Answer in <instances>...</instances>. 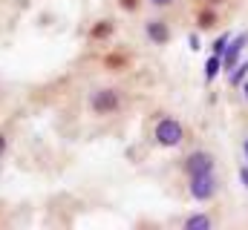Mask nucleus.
<instances>
[{
  "label": "nucleus",
  "mask_w": 248,
  "mask_h": 230,
  "mask_svg": "<svg viewBox=\"0 0 248 230\" xmlns=\"http://www.w3.org/2000/svg\"><path fill=\"white\" fill-rule=\"evenodd\" d=\"M187 43H190V49H193V52L199 49V38H196V35H190V38H187Z\"/></svg>",
  "instance_id": "16"
},
{
  "label": "nucleus",
  "mask_w": 248,
  "mask_h": 230,
  "mask_svg": "<svg viewBox=\"0 0 248 230\" xmlns=\"http://www.w3.org/2000/svg\"><path fill=\"white\" fill-rule=\"evenodd\" d=\"M240 89H243V98H246V101H248V78H246V81H243V84H240Z\"/></svg>",
  "instance_id": "18"
},
{
  "label": "nucleus",
  "mask_w": 248,
  "mask_h": 230,
  "mask_svg": "<svg viewBox=\"0 0 248 230\" xmlns=\"http://www.w3.org/2000/svg\"><path fill=\"white\" fill-rule=\"evenodd\" d=\"M246 78H248V60L246 63H240V66H234V69L228 72V84H231V86H240Z\"/></svg>",
  "instance_id": "9"
},
{
  "label": "nucleus",
  "mask_w": 248,
  "mask_h": 230,
  "mask_svg": "<svg viewBox=\"0 0 248 230\" xmlns=\"http://www.w3.org/2000/svg\"><path fill=\"white\" fill-rule=\"evenodd\" d=\"M153 138H156V144L159 147H168V150H173V147H179L182 141H185V127L176 121V118H159L156 121V127H153Z\"/></svg>",
  "instance_id": "1"
},
{
  "label": "nucleus",
  "mask_w": 248,
  "mask_h": 230,
  "mask_svg": "<svg viewBox=\"0 0 248 230\" xmlns=\"http://www.w3.org/2000/svg\"><path fill=\"white\" fill-rule=\"evenodd\" d=\"M144 35H147V41H150L153 46H165V43L170 41V29H168L165 20H147V23H144Z\"/></svg>",
  "instance_id": "6"
},
{
  "label": "nucleus",
  "mask_w": 248,
  "mask_h": 230,
  "mask_svg": "<svg viewBox=\"0 0 248 230\" xmlns=\"http://www.w3.org/2000/svg\"><path fill=\"white\" fill-rule=\"evenodd\" d=\"M150 6H156V9H168V6H173L176 0H147Z\"/></svg>",
  "instance_id": "14"
},
{
  "label": "nucleus",
  "mask_w": 248,
  "mask_h": 230,
  "mask_svg": "<svg viewBox=\"0 0 248 230\" xmlns=\"http://www.w3.org/2000/svg\"><path fill=\"white\" fill-rule=\"evenodd\" d=\"M182 228L185 230H211L214 228V219L205 216V213H193V216H187L185 222H182Z\"/></svg>",
  "instance_id": "7"
},
{
  "label": "nucleus",
  "mask_w": 248,
  "mask_h": 230,
  "mask_svg": "<svg viewBox=\"0 0 248 230\" xmlns=\"http://www.w3.org/2000/svg\"><path fill=\"white\" fill-rule=\"evenodd\" d=\"M240 178H243V184H246V190H248V161L240 167Z\"/></svg>",
  "instance_id": "15"
},
{
  "label": "nucleus",
  "mask_w": 248,
  "mask_h": 230,
  "mask_svg": "<svg viewBox=\"0 0 248 230\" xmlns=\"http://www.w3.org/2000/svg\"><path fill=\"white\" fill-rule=\"evenodd\" d=\"M219 190V181L214 178V172H202V175H187V193L193 201H211Z\"/></svg>",
  "instance_id": "3"
},
{
  "label": "nucleus",
  "mask_w": 248,
  "mask_h": 230,
  "mask_svg": "<svg viewBox=\"0 0 248 230\" xmlns=\"http://www.w3.org/2000/svg\"><path fill=\"white\" fill-rule=\"evenodd\" d=\"M246 46H248V29L240 32L237 38L231 35V41H228V46H225V52H222V69L231 72V69L237 66V58H240V52H243Z\"/></svg>",
  "instance_id": "5"
},
{
  "label": "nucleus",
  "mask_w": 248,
  "mask_h": 230,
  "mask_svg": "<svg viewBox=\"0 0 248 230\" xmlns=\"http://www.w3.org/2000/svg\"><path fill=\"white\" fill-rule=\"evenodd\" d=\"M110 32H113V23H110V20H98V23L93 26V38H95V41H98V38H107Z\"/></svg>",
  "instance_id": "10"
},
{
  "label": "nucleus",
  "mask_w": 248,
  "mask_h": 230,
  "mask_svg": "<svg viewBox=\"0 0 248 230\" xmlns=\"http://www.w3.org/2000/svg\"><path fill=\"white\" fill-rule=\"evenodd\" d=\"M119 6H122L124 12H136L139 9V0H119Z\"/></svg>",
  "instance_id": "13"
},
{
  "label": "nucleus",
  "mask_w": 248,
  "mask_h": 230,
  "mask_svg": "<svg viewBox=\"0 0 248 230\" xmlns=\"http://www.w3.org/2000/svg\"><path fill=\"white\" fill-rule=\"evenodd\" d=\"M243 153H246V161H248V138H246V144H243Z\"/></svg>",
  "instance_id": "19"
},
{
  "label": "nucleus",
  "mask_w": 248,
  "mask_h": 230,
  "mask_svg": "<svg viewBox=\"0 0 248 230\" xmlns=\"http://www.w3.org/2000/svg\"><path fill=\"white\" fill-rule=\"evenodd\" d=\"M219 72H222V58H219V55H211L208 60H205V84H214Z\"/></svg>",
  "instance_id": "8"
},
{
  "label": "nucleus",
  "mask_w": 248,
  "mask_h": 230,
  "mask_svg": "<svg viewBox=\"0 0 248 230\" xmlns=\"http://www.w3.org/2000/svg\"><path fill=\"white\" fill-rule=\"evenodd\" d=\"M228 41H231V35H228V32H225V35H219V38L211 43V55H219V58H222L225 46H228Z\"/></svg>",
  "instance_id": "11"
},
{
  "label": "nucleus",
  "mask_w": 248,
  "mask_h": 230,
  "mask_svg": "<svg viewBox=\"0 0 248 230\" xmlns=\"http://www.w3.org/2000/svg\"><path fill=\"white\" fill-rule=\"evenodd\" d=\"M90 110L95 115H113L122 110V92L113 86H101L90 95Z\"/></svg>",
  "instance_id": "2"
},
{
  "label": "nucleus",
  "mask_w": 248,
  "mask_h": 230,
  "mask_svg": "<svg viewBox=\"0 0 248 230\" xmlns=\"http://www.w3.org/2000/svg\"><path fill=\"white\" fill-rule=\"evenodd\" d=\"M205 3H219V0H205Z\"/></svg>",
  "instance_id": "20"
},
{
  "label": "nucleus",
  "mask_w": 248,
  "mask_h": 230,
  "mask_svg": "<svg viewBox=\"0 0 248 230\" xmlns=\"http://www.w3.org/2000/svg\"><path fill=\"white\" fill-rule=\"evenodd\" d=\"M214 156L208 153V150H193L190 156H187L185 161H182V167H185L187 175H202V172H214Z\"/></svg>",
  "instance_id": "4"
},
{
  "label": "nucleus",
  "mask_w": 248,
  "mask_h": 230,
  "mask_svg": "<svg viewBox=\"0 0 248 230\" xmlns=\"http://www.w3.org/2000/svg\"><path fill=\"white\" fill-rule=\"evenodd\" d=\"M211 23H214V14H211V12H202V14H199V26H202V29H208Z\"/></svg>",
  "instance_id": "12"
},
{
  "label": "nucleus",
  "mask_w": 248,
  "mask_h": 230,
  "mask_svg": "<svg viewBox=\"0 0 248 230\" xmlns=\"http://www.w3.org/2000/svg\"><path fill=\"white\" fill-rule=\"evenodd\" d=\"M3 156H6V135L0 132V158H3Z\"/></svg>",
  "instance_id": "17"
}]
</instances>
